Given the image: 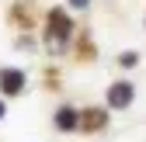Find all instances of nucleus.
<instances>
[{
  "label": "nucleus",
  "mask_w": 146,
  "mask_h": 142,
  "mask_svg": "<svg viewBox=\"0 0 146 142\" xmlns=\"http://www.w3.org/2000/svg\"><path fill=\"white\" fill-rule=\"evenodd\" d=\"M108 104L111 108H129L132 104V87L129 83H111L108 87Z\"/></svg>",
  "instance_id": "1"
},
{
  "label": "nucleus",
  "mask_w": 146,
  "mask_h": 142,
  "mask_svg": "<svg viewBox=\"0 0 146 142\" xmlns=\"http://www.w3.org/2000/svg\"><path fill=\"white\" fill-rule=\"evenodd\" d=\"M0 87H4V94H17L25 87V76L14 73V69H4V73H0Z\"/></svg>",
  "instance_id": "2"
},
{
  "label": "nucleus",
  "mask_w": 146,
  "mask_h": 142,
  "mask_svg": "<svg viewBox=\"0 0 146 142\" xmlns=\"http://www.w3.org/2000/svg\"><path fill=\"white\" fill-rule=\"evenodd\" d=\"M56 125H59L63 132H70L73 125H77V111H70V108H63V111L56 114Z\"/></svg>",
  "instance_id": "3"
},
{
  "label": "nucleus",
  "mask_w": 146,
  "mask_h": 142,
  "mask_svg": "<svg viewBox=\"0 0 146 142\" xmlns=\"http://www.w3.org/2000/svg\"><path fill=\"white\" fill-rule=\"evenodd\" d=\"M70 4H73V7H87L90 0H70Z\"/></svg>",
  "instance_id": "4"
},
{
  "label": "nucleus",
  "mask_w": 146,
  "mask_h": 142,
  "mask_svg": "<svg viewBox=\"0 0 146 142\" xmlns=\"http://www.w3.org/2000/svg\"><path fill=\"white\" fill-rule=\"evenodd\" d=\"M0 118H4V104H0Z\"/></svg>",
  "instance_id": "5"
}]
</instances>
